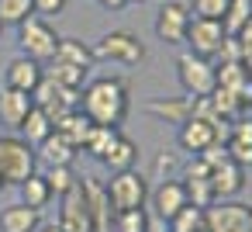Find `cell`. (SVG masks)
Returning a JSON list of instances; mask_svg holds the SVG:
<instances>
[{
  "label": "cell",
  "mask_w": 252,
  "mask_h": 232,
  "mask_svg": "<svg viewBox=\"0 0 252 232\" xmlns=\"http://www.w3.org/2000/svg\"><path fill=\"white\" fill-rule=\"evenodd\" d=\"M131 101H128V87L118 77H97L80 90V111L94 121V125H107V128H121L125 115H128Z\"/></svg>",
  "instance_id": "obj_1"
},
{
  "label": "cell",
  "mask_w": 252,
  "mask_h": 232,
  "mask_svg": "<svg viewBox=\"0 0 252 232\" xmlns=\"http://www.w3.org/2000/svg\"><path fill=\"white\" fill-rule=\"evenodd\" d=\"M32 173H38L35 149L21 135H0V180L4 184H25Z\"/></svg>",
  "instance_id": "obj_2"
},
{
  "label": "cell",
  "mask_w": 252,
  "mask_h": 232,
  "mask_svg": "<svg viewBox=\"0 0 252 232\" xmlns=\"http://www.w3.org/2000/svg\"><path fill=\"white\" fill-rule=\"evenodd\" d=\"M18 39H21V56H28V59H35V63H49L52 56H56V49H59V35H56V28L49 25V21H42V18H28V21H21L18 25Z\"/></svg>",
  "instance_id": "obj_3"
},
{
  "label": "cell",
  "mask_w": 252,
  "mask_h": 232,
  "mask_svg": "<svg viewBox=\"0 0 252 232\" xmlns=\"http://www.w3.org/2000/svg\"><path fill=\"white\" fill-rule=\"evenodd\" d=\"M107 191V201L114 211H131V208H145V197H149V184L142 173L135 170H125V173H111V180L104 184Z\"/></svg>",
  "instance_id": "obj_4"
},
{
  "label": "cell",
  "mask_w": 252,
  "mask_h": 232,
  "mask_svg": "<svg viewBox=\"0 0 252 232\" xmlns=\"http://www.w3.org/2000/svg\"><path fill=\"white\" fill-rule=\"evenodd\" d=\"M176 77H180V87L190 94V97H207L218 83V70L211 59H200L193 52H183L180 63H176Z\"/></svg>",
  "instance_id": "obj_5"
},
{
  "label": "cell",
  "mask_w": 252,
  "mask_h": 232,
  "mask_svg": "<svg viewBox=\"0 0 252 232\" xmlns=\"http://www.w3.org/2000/svg\"><path fill=\"white\" fill-rule=\"evenodd\" d=\"M32 104L42 108V111L52 118V125H56L63 115H69V111L80 108V90H69V87H63V83L42 77V83L32 90Z\"/></svg>",
  "instance_id": "obj_6"
},
{
  "label": "cell",
  "mask_w": 252,
  "mask_h": 232,
  "mask_svg": "<svg viewBox=\"0 0 252 232\" xmlns=\"http://www.w3.org/2000/svg\"><path fill=\"white\" fill-rule=\"evenodd\" d=\"M94 59H111V63H125L135 66L145 59V45L131 35V32H111L94 45Z\"/></svg>",
  "instance_id": "obj_7"
},
{
  "label": "cell",
  "mask_w": 252,
  "mask_h": 232,
  "mask_svg": "<svg viewBox=\"0 0 252 232\" xmlns=\"http://www.w3.org/2000/svg\"><path fill=\"white\" fill-rule=\"evenodd\" d=\"M224 139H228V125H211L204 118H187L176 132L180 149L190 153V156H200L211 142H224Z\"/></svg>",
  "instance_id": "obj_8"
},
{
  "label": "cell",
  "mask_w": 252,
  "mask_h": 232,
  "mask_svg": "<svg viewBox=\"0 0 252 232\" xmlns=\"http://www.w3.org/2000/svg\"><path fill=\"white\" fill-rule=\"evenodd\" d=\"M207 218V232H252L249 225V204L242 201H214L211 208H204Z\"/></svg>",
  "instance_id": "obj_9"
},
{
  "label": "cell",
  "mask_w": 252,
  "mask_h": 232,
  "mask_svg": "<svg viewBox=\"0 0 252 232\" xmlns=\"http://www.w3.org/2000/svg\"><path fill=\"white\" fill-rule=\"evenodd\" d=\"M193 14L187 4L180 0H169V4L159 7V18H156V35L166 42V45H183L187 42V28H190Z\"/></svg>",
  "instance_id": "obj_10"
},
{
  "label": "cell",
  "mask_w": 252,
  "mask_h": 232,
  "mask_svg": "<svg viewBox=\"0 0 252 232\" xmlns=\"http://www.w3.org/2000/svg\"><path fill=\"white\" fill-rule=\"evenodd\" d=\"M224 42V25L221 21H211V18H193L190 28H187V45L193 56L200 59H214L218 49Z\"/></svg>",
  "instance_id": "obj_11"
},
{
  "label": "cell",
  "mask_w": 252,
  "mask_h": 232,
  "mask_svg": "<svg viewBox=\"0 0 252 232\" xmlns=\"http://www.w3.org/2000/svg\"><path fill=\"white\" fill-rule=\"evenodd\" d=\"M63 208H59V229L63 232H94V218H90V208H87V197H83V187L76 184L69 194L59 197Z\"/></svg>",
  "instance_id": "obj_12"
},
{
  "label": "cell",
  "mask_w": 252,
  "mask_h": 232,
  "mask_svg": "<svg viewBox=\"0 0 252 232\" xmlns=\"http://www.w3.org/2000/svg\"><path fill=\"white\" fill-rule=\"evenodd\" d=\"M42 77H45L42 63H35V59H28V56H18V59H11V63H7L4 87H11V90H21V94H32V90L42 83Z\"/></svg>",
  "instance_id": "obj_13"
},
{
  "label": "cell",
  "mask_w": 252,
  "mask_h": 232,
  "mask_svg": "<svg viewBox=\"0 0 252 232\" xmlns=\"http://www.w3.org/2000/svg\"><path fill=\"white\" fill-rule=\"evenodd\" d=\"M190 204V197H187V187H183V180H162L156 191H152V208H156V215L162 218V222H169L180 208H187Z\"/></svg>",
  "instance_id": "obj_14"
},
{
  "label": "cell",
  "mask_w": 252,
  "mask_h": 232,
  "mask_svg": "<svg viewBox=\"0 0 252 232\" xmlns=\"http://www.w3.org/2000/svg\"><path fill=\"white\" fill-rule=\"evenodd\" d=\"M32 108H35V104H32V94L11 90V87L0 90V125H7L11 132H18V128H21V121L28 118V111H32Z\"/></svg>",
  "instance_id": "obj_15"
},
{
  "label": "cell",
  "mask_w": 252,
  "mask_h": 232,
  "mask_svg": "<svg viewBox=\"0 0 252 232\" xmlns=\"http://www.w3.org/2000/svg\"><path fill=\"white\" fill-rule=\"evenodd\" d=\"M211 187H214V197H218V201H231V197L242 194V187H245V170L228 159V163H221V166L211 170Z\"/></svg>",
  "instance_id": "obj_16"
},
{
  "label": "cell",
  "mask_w": 252,
  "mask_h": 232,
  "mask_svg": "<svg viewBox=\"0 0 252 232\" xmlns=\"http://www.w3.org/2000/svg\"><path fill=\"white\" fill-rule=\"evenodd\" d=\"M80 187H83V197H87V208H90V218H94V232H107V229H111V225H107L111 201H107L104 184L94 180V177H87V180H80Z\"/></svg>",
  "instance_id": "obj_17"
},
{
  "label": "cell",
  "mask_w": 252,
  "mask_h": 232,
  "mask_svg": "<svg viewBox=\"0 0 252 232\" xmlns=\"http://www.w3.org/2000/svg\"><path fill=\"white\" fill-rule=\"evenodd\" d=\"M38 225H42V211H35L21 201L0 211V232H38Z\"/></svg>",
  "instance_id": "obj_18"
},
{
  "label": "cell",
  "mask_w": 252,
  "mask_h": 232,
  "mask_svg": "<svg viewBox=\"0 0 252 232\" xmlns=\"http://www.w3.org/2000/svg\"><path fill=\"white\" fill-rule=\"evenodd\" d=\"M56 132H59V135H63V139H66L76 153H80V149L87 146L90 132H94V121H90V118L76 108V111H69V115H63V118L56 121Z\"/></svg>",
  "instance_id": "obj_19"
},
{
  "label": "cell",
  "mask_w": 252,
  "mask_h": 232,
  "mask_svg": "<svg viewBox=\"0 0 252 232\" xmlns=\"http://www.w3.org/2000/svg\"><path fill=\"white\" fill-rule=\"evenodd\" d=\"M35 159H38V163H45V166H73L76 149H73L59 132H52L45 142H38V146H35Z\"/></svg>",
  "instance_id": "obj_20"
},
{
  "label": "cell",
  "mask_w": 252,
  "mask_h": 232,
  "mask_svg": "<svg viewBox=\"0 0 252 232\" xmlns=\"http://www.w3.org/2000/svg\"><path fill=\"white\" fill-rule=\"evenodd\" d=\"M111 173H125V170H135V163H138V146L128 139V135H118V142L111 146V153L100 159Z\"/></svg>",
  "instance_id": "obj_21"
},
{
  "label": "cell",
  "mask_w": 252,
  "mask_h": 232,
  "mask_svg": "<svg viewBox=\"0 0 252 232\" xmlns=\"http://www.w3.org/2000/svg\"><path fill=\"white\" fill-rule=\"evenodd\" d=\"M18 132H21V139L35 149L38 142H45V139L56 132V125H52V118H49L42 108H32V111H28V118L21 121V128H18Z\"/></svg>",
  "instance_id": "obj_22"
},
{
  "label": "cell",
  "mask_w": 252,
  "mask_h": 232,
  "mask_svg": "<svg viewBox=\"0 0 252 232\" xmlns=\"http://www.w3.org/2000/svg\"><path fill=\"white\" fill-rule=\"evenodd\" d=\"M87 77H90V70H83V66H73V63H63V59H49V80L69 87V90H83Z\"/></svg>",
  "instance_id": "obj_23"
},
{
  "label": "cell",
  "mask_w": 252,
  "mask_h": 232,
  "mask_svg": "<svg viewBox=\"0 0 252 232\" xmlns=\"http://www.w3.org/2000/svg\"><path fill=\"white\" fill-rule=\"evenodd\" d=\"M21 187V204H28V208H35V211H45L49 208V201H52V191H49V184H45V177L42 173H32L25 184H18Z\"/></svg>",
  "instance_id": "obj_24"
},
{
  "label": "cell",
  "mask_w": 252,
  "mask_h": 232,
  "mask_svg": "<svg viewBox=\"0 0 252 232\" xmlns=\"http://www.w3.org/2000/svg\"><path fill=\"white\" fill-rule=\"evenodd\" d=\"M52 59H63V63H73V66L90 70L94 66V49L87 42H80V39H59V49H56Z\"/></svg>",
  "instance_id": "obj_25"
},
{
  "label": "cell",
  "mask_w": 252,
  "mask_h": 232,
  "mask_svg": "<svg viewBox=\"0 0 252 232\" xmlns=\"http://www.w3.org/2000/svg\"><path fill=\"white\" fill-rule=\"evenodd\" d=\"M218 70V90H228V94H238L242 97V90L249 87V77H245V63H221V66H214Z\"/></svg>",
  "instance_id": "obj_26"
},
{
  "label": "cell",
  "mask_w": 252,
  "mask_h": 232,
  "mask_svg": "<svg viewBox=\"0 0 252 232\" xmlns=\"http://www.w3.org/2000/svg\"><path fill=\"white\" fill-rule=\"evenodd\" d=\"M169 232H207V218H204V208H193V204H187V208H180L169 222Z\"/></svg>",
  "instance_id": "obj_27"
},
{
  "label": "cell",
  "mask_w": 252,
  "mask_h": 232,
  "mask_svg": "<svg viewBox=\"0 0 252 232\" xmlns=\"http://www.w3.org/2000/svg\"><path fill=\"white\" fill-rule=\"evenodd\" d=\"M118 135H121V128H107V125H94V132H90V139H87V146H83V153H90L94 159H104V156L111 153V146L118 142Z\"/></svg>",
  "instance_id": "obj_28"
},
{
  "label": "cell",
  "mask_w": 252,
  "mask_h": 232,
  "mask_svg": "<svg viewBox=\"0 0 252 232\" xmlns=\"http://www.w3.org/2000/svg\"><path fill=\"white\" fill-rule=\"evenodd\" d=\"M45 184H49V191H52V197H63V194H69L76 184H80V177L73 173V166H45Z\"/></svg>",
  "instance_id": "obj_29"
},
{
  "label": "cell",
  "mask_w": 252,
  "mask_h": 232,
  "mask_svg": "<svg viewBox=\"0 0 252 232\" xmlns=\"http://www.w3.org/2000/svg\"><path fill=\"white\" fill-rule=\"evenodd\" d=\"M149 115H159V118H169L173 125H183L190 118V97H180V101H152L149 104Z\"/></svg>",
  "instance_id": "obj_30"
},
{
  "label": "cell",
  "mask_w": 252,
  "mask_h": 232,
  "mask_svg": "<svg viewBox=\"0 0 252 232\" xmlns=\"http://www.w3.org/2000/svg\"><path fill=\"white\" fill-rule=\"evenodd\" d=\"M35 18L32 0H0V25H21Z\"/></svg>",
  "instance_id": "obj_31"
},
{
  "label": "cell",
  "mask_w": 252,
  "mask_h": 232,
  "mask_svg": "<svg viewBox=\"0 0 252 232\" xmlns=\"http://www.w3.org/2000/svg\"><path fill=\"white\" fill-rule=\"evenodd\" d=\"M114 232H149V215H145V208L114 211Z\"/></svg>",
  "instance_id": "obj_32"
},
{
  "label": "cell",
  "mask_w": 252,
  "mask_h": 232,
  "mask_svg": "<svg viewBox=\"0 0 252 232\" xmlns=\"http://www.w3.org/2000/svg\"><path fill=\"white\" fill-rule=\"evenodd\" d=\"M228 4L231 0H190V14L193 18H211V21H221L224 18V11H228Z\"/></svg>",
  "instance_id": "obj_33"
},
{
  "label": "cell",
  "mask_w": 252,
  "mask_h": 232,
  "mask_svg": "<svg viewBox=\"0 0 252 232\" xmlns=\"http://www.w3.org/2000/svg\"><path fill=\"white\" fill-rule=\"evenodd\" d=\"M32 7H35V18L49 21V18H59L66 11V0H32Z\"/></svg>",
  "instance_id": "obj_34"
},
{
  "label": "cell",
  "mask_w": 252,
  "mask_h": 232,
  "mask_svg": "<svg viewBox=\"0 0 252 232\" xmlns=\"http://www.w3.org/2000/svg\"><path fill=\"white\" fill-rule=\"evenodd\" d=\"M245 56H242V45H238V39L235 35H224V42H221V49H218V63H242Z\"/></svg>",
  "instance_id": "obj_35"
},
{
  "label": "cell",
  "mask_w": 252,
  "mask_h": 232,
  "mask_svg": "<svg viewBox=\"0 0 252 232\" xmlns=\"http://www.w3.org/2000/svg\"><path fill=\"white\" fill-rule=\"evenodd\" d=\"M235 39H238V45H242V56H252V18L242 25V32H238Z\"/></svg>",
  "instance_id": "obj_36"
},
{
  "label": "cell",
  "mask_w": 252,
  "mask_h": 232,
  "mask_svg": "<svg viewBox=\"0 0 252 232\" xmlns=\"http://www.w3.org/2000/svg\"><path fill=\"white\" fill-rule=\"evenodd\" d=\"M97 4L104 7V11H121V7H128L131 0H97Z\"/></svg>",
  "instance_id": "obj_37"
},
{
  "label": "cell",
  "mask_w": 252,
  "mask_h": 232,
  "mask_svg": "<svg viewBox=\"0 0 252 232\" xmlns=\"http://www.w3.org/2000/svg\"><path fill=\"white\" fill-rule=\"evenodd\" d=\"M242 63H245V77H249V83H252V56H245Z\"/></svg>",
  "instance_id": "obj_38"
},
{
  "label": "cell",
  "mask_w": 252,
  "mask_h": 232,
  "mask_svg": "<svg viewBox=\"0 0 252 232\" xmlns=\"http://www.w3.org/2000/svg\"><path fill=\"white\" fill-rule=\"evenodd\" d=\"M38 232H63V229H59V225L52 222V225H38Z\"/></svg>",
  "instance_id": "obj_39"
},
{
  "label": "cell",
  "mask_w": 252,
  "mask_h": 232,
  "mask_svg": "<svg viewBox=\"0 0 252 232\" xmlns=\"http://www.w3.org/2000/svg\"><path fill=\"white\" fill-rule=\"evenodd\" d=\"M249 225H252V204H249Z\"/></svg>",
  "instance_id": "obj_40"
},
{
  "label": "cell",
  "mask_w": 252,
  "mask_h": 232,
  "mask_svg": "<svg viewBox=\"0 0 252 232\" xmlns=\"http://www.w3.org/2000/svg\"><path fill=\"white\" fill-rule=\"evenodd\" d=\"M4 187H7V184H4V180H0V191H4Z\"/></svg>",
  "instance_id": "obj_41"
},
{
  "label": "cell",
  "mask_w": 252,
  "mask_h": 232,
  "mask_svg": "<svg viewBox=\"0 0 252 232\" xmlns=\"http://www.w3.org/2000/svg\"><path fill=\"white\" fill-rule=\"evenodd\" d=\"M135 4H145V0H135Z\"/></svg>",
  "instance_id": "obj_42"
},
{
  "label": "cell",
  "mask_w": 252,
  "mask_h": 232,
  "mask_svg": "<svg viewBox=\"0 0 252 232\" xmlns=\"http://www.w3.org/2000/svg\"><path fill=\"white\" fill-rule=\"evenodd\" d=\"M0 32H4V25H0Z\"/></svg>",
  "instance_id": "obj_43"
},
{
  "label": "cell",
  "mask_w": 252,
  "mask_h": 232,
  "mask_svg": "<svg viewBox=\"0 0 252 232\" xmlns=\"http://www.w3.org/2000/svg\"><path fill=\"white\" fill-rule=\"evenodd\" d=\"M249 108H252V101H249Z\"/></svg>",
  "instance_id": "obj_44"
}]
</instances>
